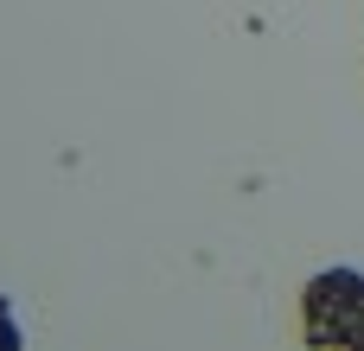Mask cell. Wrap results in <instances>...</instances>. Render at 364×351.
Here are the masks:
<instances>
[{
	"label": "cell",
	"mask_w": 364,
	"mask_h": 351,
	"mask_svg": "<svg viewBox=\"0 0 364 351\" xmlns=\"http://www.w3.org/2000/svg\"><path fill=\"white\" fill-rule=\"evenodd\" d=\"M301 320L314 351H364V269H320L301 294Z\"/></svg>",
	"instance_id": "obj_1"
},
{
	"label": "cell",
	"mask_w": 364,
	"mask_h": 351,
	"mask_svg": "<svg viewBox=\"0 0 364 351\" xmlns=\"http://www.w3.org/2000/svg\"><path fill=\"white\" fill-rule=\"evenodd\" d=\"M0 351H26V333H19V313H13V301L0 294Z\"/></svg>",
	"instance_id": "obj_2"
}]
</instances>
